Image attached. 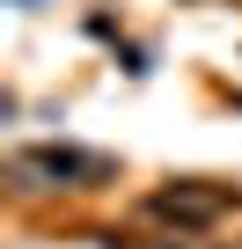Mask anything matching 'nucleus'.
Instances as JSON below:
<instances>
[{"label": "nucleus", "instance_id": "1", "mask_svg": "<svg viewBox=\"0 0 242 249\" xmlns=\"http://www.w3.org/2000/svg\"><path fill=\"white\" fill-rule=\"evenodd\" d=\"M8 183L15 191H95V183H110V161L81 154V147H22V154H8Z\"/></svg>", "mask_w": 242, "mask_h": 249}, {"label": "nucleus", "instance_id": "2", "mask_svg": "<svg viewBox=\"0 0 242 249\" xmlns=\"http://www.w3.org/2000/svg\"><path fill=\"white\" fill-rule=\"evenodd\" d=\"M147 213H154V220H176V227H213V220L227 213V198H220V191H198V183H176V191H154Z\"/></svg>", "mask_w": 242, "mask_h": 249}]
</instances>
